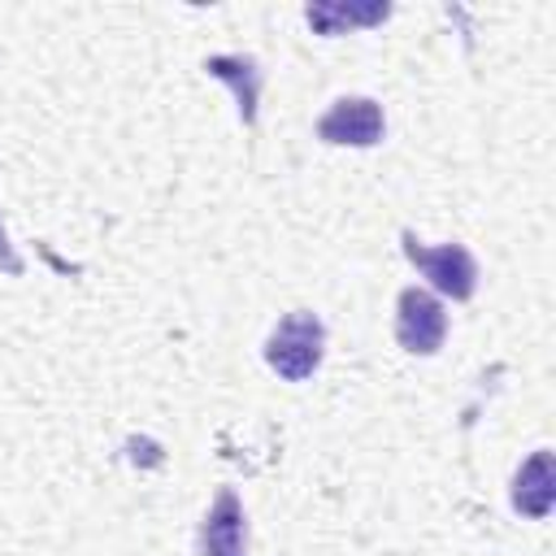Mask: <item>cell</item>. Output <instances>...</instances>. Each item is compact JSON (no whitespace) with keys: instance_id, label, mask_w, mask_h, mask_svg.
I'll list each match as a JSON object with an SVG mask.
<instances>
[{"instance_id":"cell-1","label":"cell","mask_w":556,"mask_h":556,"mask_svg":"<svg viewBox=\"0 0 556 556\" xmlns=\"http://www.w3.org/2000/svg\"><path fill=\"white\" fill-rule=\"evenodd\" d=\"M321 352H326V326L313 308L287 313L265 339V365L287 382L313 378L321 365Z\"/></svg>"},{"instance_id":"cell-2","label":"cell","mask_w":556,"mask_h":556,"mask_svg":"<svg viewBox=\"0 0 556 556\" xmlns=\"http://www.w3.org/2000/svg\"><path fill=\"white\" fill-rule=\"evenodd\" d=\"M404 239V256L430 278V287L447 300H469L473 287H478V261L465 243H439V248H426L413 230L400 235Z\"/></svg>"},{"instance_id":"cell-3","label":"cell","mask_w":556,"mask_h":556,"mask_svg":"<svg viewBox=\"0 0 556 556\" xmlns=\"http://www.w3.org/2000/svg\"><path fill=\"white\" fill-rule=\"evenodd\" d=\"M447 339V313L439 295L421 287H404L395 300V343L413 356H434Z\"/></svg>"},{"instance_id":"cell-4","label":"cell","mask_w":556,"mask_h":556,"mask_svg":"<svg viewBox=\"0 0 556 556\" xmlns=\"http://www.w3.org/2000/svg\"><path fill=\"white\" fill-rule=\"evenodd\" d=\"M387 135V117L378 109V100L369 96H343L334 100L321 122H317V139L321 143H348V148H374Z\"/></svg>"},{"instance_id":"cell-5","label":"cell","mask_w":556,"mask_h":556,"mask_svg":"<svg viewBox=\"0 0 556 556\" xmlns=\"http://www.w3.org/2000/svg\"><path fill=\"white\" fill-rule=\"evenodd\" d=\"M200 556H248V517L230 486L217 491L200 521Z\"/></svg>"},{"instance_id":"cell-6","label":"cell","mask_w":556,"mask_h":556,"mask_svg":"<svg viewBox=\"0 0 556 556\" xmlns=\"http://www.w3.org/2000/svg\"><path fill=\"white\" fill-rule=\"evenodd\" d=\"M552 504H556V460H552V452L543 447V452H534V456L517 469V478H513V508H517L521 517L543 521V517L552 513Z\"/></svg>"},{"instance_id":"cell-7","label":"cell","mask_w":556,"mask_h":556,"mask_svg":"<svg viewBox=\"0 0 556 556\" xmlns=\"http://www.w3.org/2000/svg\"><path fill=\"white\" fill-rule=\"evenodd\" d=\"M204 74H213V78L230 83V91H235V100H239V117H243V126H252V122H256L261 83H265V74H261V65H256V56H243V52L208 56V61H204Z\"/></svg>"},{"instance_id":"cell-8","label":"cell","mask_w":556,"mask_h":556,"mask_svg":"<svg viewBox=\"0 0 556 556\" xmlns=\"http://www.w3.org/2000/svg\"><path fill=\"white\" fill-rule=\"evenodd\" d=\"M391 9L387 4H365V9H348V4H308V22L326 35H339V26H374L382 22Z\"/></svg>"},{"instance_id":"cell-9","label":"cell","mask_w":556,"mask_h":556,"mask_svg":"<svg viewBox=\"0 0 556 556\" xmlns=\"http://www.w3.org/2000/svg\"><path fill=\"white\" fill-rule=\"evenodd\" d=\"M0 269H4V274H22V256L9 248V235H4V226H0Z\"/></svg>"}]
</instances>
